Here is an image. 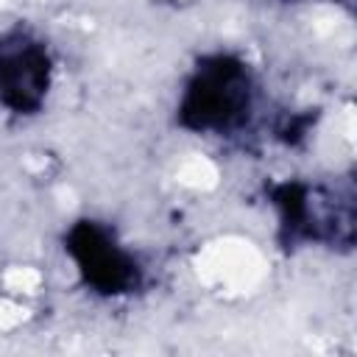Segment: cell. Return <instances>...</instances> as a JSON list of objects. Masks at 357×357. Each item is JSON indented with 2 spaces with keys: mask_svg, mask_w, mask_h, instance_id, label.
I'll return each mask as SVG.
<instances>
[{
  "mask_svg": "<svg viewBox=\"0 0 357 357\" xmlns=\"http://www.w3.org/2000/svg\"><path fill=\"white\" fill-rule=\"evenodd\" d=\"M254 112V75L231 53L204 56L181 86L176 117L195 134H231Z\"/></svg>",
  "mask_w": 357,
  "mask_h": 357,
  "instance_id": "6da1fadb",
  "label": "cell"
},
{
  "mask_svg": "<svg viewBox=\"0 0 357 357\" xmlns=\"http://www.w3.org/2000/svg\"><path fill=\"white\" fill-rule=\"evenodd\" d=\"M64 251L81 282L106 298L126 296L139 287L142 268L117 234L98 220H75L64 234Z\"/></svg>",
  "mask_w": 357,
  "mask_h": 357,
  "instance_id": "7a4b0ae2",
  "label": "cell"
},
{
  "mask_svg": "<svg viewBox=\"0 0 357 357\" xmlns=\"http://www.w3.org/2000/svg\"><path fill=\"white\" fill-rule=\"evenodd\" d=\"M53 84V56L47 45L25 31L0 33V103L14 114H36Z\"/></svg>",
  "mask_w": 357,
  "mask_h": 357,
  "instance_id": "3957f363",
  "label": "cell"
}]
</instances>
